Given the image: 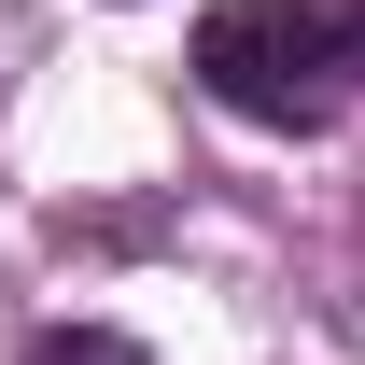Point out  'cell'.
<instances>
[{
  "mask_svg": "<svg viewBox=\"0 0 365 365\" xmlns=\"http://www.w3.org/2000/svg\"><path fill=\"white\" fill-rule=\"evenodd\" d=\"M197 85L239 127L309 140L365 98V0H211L197 14Z\"/></svg>",
  "mask_w": 365,
  "mask_h": 365,
  "instance_id": "1",
  "label": "cell"
},
{
  "mask_svg": "<svg viewBox=\"0 0 365 365\" xmlns=\"http://www.w3.org/2000/svg\"><path fill=\"white\" fill-rule=\"evenodd\" d=\"M14 365H155V351H140L127 323H43V337H29Z\"/></svg>",
  "mask_w": 365,
  "mask_h": 365,
  "instance_id": "2",
  "label": "cell"
}]
</instances>
